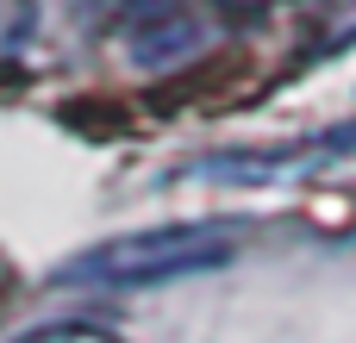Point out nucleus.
Masks as SVG:
<instances>
[{
	"label": "nucleus",
	"instance_id": "7ed1b4c3",
	"mask_svg": "<svg viewBox=\"0 0 356 343\" xmlns=\"http://www.w3.org/2000/svg\"><path fill=\"white\" fill-rule=\"evenodd\" d=\"M13 343H125V337H113V331H100V325H81V319H50V325L19 331Z\"/></svg>",
	"mask_w": 356,
	"mask_h": 343
},
{
	"label": "nucleus",
	"instance_id": "f257e3e1",
	"mask_svg": "<svg viewBox=\"0 0 356 343\" xmlns=\"http://www.w3.org/2000/svg\"><path fill=\"white\" fill-rule=\"evenodd\" d=\"M238 256V225L219 219H188V225H150V231H119L88 244L81 256L63 262V287H94V294H144L169 287L207 269H225Z\"/></svg>",
	"mask_w": 356,
	"mask_h": 343
},
{
	"label": "nucleus",
	"instance_id": "f03ea898",
	"mask_svg": "<svg viewBox=\"0 0 356 343\" xmlns=\"http://www.w3.org/2000/svg\"><path fill=\"white\" fill-rule=\"evenodd\" d=\"M119 37H125V56H131V62L169 69V62H181V56L200 50L207 25H200L194 12H181V6H150V12H131V25H125Z\"/></svg>",
	"mask_w": 356,
	"mask_h": 343
},
{
	"label": "nucleus",
	"instance_id": "20e7f679",
	"mask_svg": "<svg viewBox=\"0 0 356 343\" xmlns=\"http://www.w3.org/2000/svg\"><path fill=\"white\" fill-rule=\"evenodd\" d=\"M325 156H356V125H338V131H325V144H319Z\"/></svg>",
	"mask_w": 356,
	"mask_h": 343
}]
</instances>
